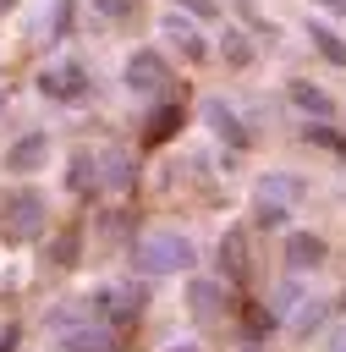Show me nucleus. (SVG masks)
I'll return each mask as SVG.
<instances>
[{
	"mask_svg": "<svg viewBox=\"0 0 346 352\" xmlns=\"http://www.w3.org/2000/svg\"><path fill=\"white\" fill-rule=\"evenodd\" d=\"M192 264H198V248H192L187 231L154 226V231H143V236L132 242V270L148 275V280H159V275H181V270H192Z\"/></svg>",
	"mask_w": 346,
	"mask_h": 352,
	"instance_id": "f257e3e1",
	"label": "nucleus"
},
{
	"mask_svg": "<svg viewBox=\"0 0 346 352\" xmlns=\"http://www.w3.org/2000/svg\"><path fill=\"white\" fill-rule=\"evenodd\" d=\"M49 330H55L60 352H121V330L104 324L99 314L71 308V302H60V308L49 314Z\"/></svg>",
	"mask_w": 346,
	"mask_h": 352,
	"instance_id": "f03ea898",
	"label": "nucleus"
},
{
	"mask_svg": "<svg viewBox=\"0 0 346 352\" xmlns=\"http://www.w3.org/2000/svg\"><path fill=\"white\" fill-rule=\"evenodd\" d=\"M44 226H49V198H44L38 187H11V192H0V236H5L11 248L38 242Z\"/></svg>",
	"mask_w": 346,
	"mask_h": 352,
	"instance_id": "7ed1b4c3",
	"label": "nucleus"
},
{
	"mask_svg": "<svg viewBox=\"0 0 346 352\" xmlns=\"http://www.w3.org/2000/svg\"><path fill=\"white\" fill-rule=\"evenodd\" d=\"M143 302H148V292H143L137 280H99V286L88 292V308H93L104 324H115V330H132V324L143 319Z\"/></svg>",
	"mask_w": 346,
	"mask_h": 352,
	"instance_id": "20e7f679",
	"label": "nucleus"
},
{
	"mask_svg": "<svg viewBox=\"0 0 346 352\" xmlns=\"http://www.w3.org/2000/svg\"><path fill=\"white\" fill-rule=\"evenodd\" d=\"M126 88L143 94V99H165L176 88V72H170V60L159 50H132L126 55Z\"/></svg>",
	"mask_w": 346,
	"mask_h": 352,
	"instance_id": "39448f33",
	"label": "nucleus"
},
{
	"mask_svg": "<svg viewBox=\"0 0 346 352\" xmlns=\"http://www.w3.org/2000/svg\"><path fill=\"white\" fill-rule=\"evenodd\" d=\"M159 33H165V44H170V50H181L187 60H209V55H214V50H209V38H203V28H198L187 11H176V6L159 16Z\"/></svg>",
	"mask_w": 346,
	"mask_h": 352,
	"instance_id": "423d86ee",
	"label": "nucleus"
},
{
	"mask_svg": "<svg viewBox=\"0 0 346 352\" xmlns=\"http://www.w3.org/2000/svg\"><path fill=\"white\" fill-rule=\"evenodd\" d=\"M38 94L60 99V104H77V99H88V72L77 60H55V66L38 72Z\"/></svg>",
	"mask_w": 346,
	"mask_h": 352,
	"instance_id": "0eeeda50",
	"label": "nucleus"
},
{
	"mask_svg": "<svg viewBox=\"0 0 346 352\" xmlns=\"http://www.w3.org/2000/svg\"><path fill=\"white\" fill-rule=\"evenodd\" d=\"M203 121H209V132H214L220 143H231L236 154H242V148H253V126H247V121H242L220 94H209V99H203Z\"/></svg>",
	"mask_w": 346,
	"mask_h": 352,
	"instance_id": "6e6552de",
	"label": "nucleus"
},
{
	"mask_svg": "<svg viewBox=\"0 0 346 352\" xmlns=\"http://www.w3.org/2000/svg\"><path fill=\"white\" fill-rule=\"evenodd\" d=\"M286 275H313L324 258H330V242L319 231H286Z\"/></svg>",
	"mask_w": 346,
	"mask_h": 352,
	"instance_id": "1a4fd4ad",
	"label": "nucleus"
},
{
	"mask_svg": "<svg viewBox=\"0 0 346 352\" xmlns=\"http://www.w3.org/2000/svg\"><path fill=\"white\" fill-rule=\"evenodd\" d=\"M302 198H308V176H297V170H269V176H258V204L297 209Z\"/></svg>",
	"mask_w": 346,
	"mask_h": 352,
	"instance_id": "9d476101",
	"label": "nucleus"
},
{
	"mask_svg": "<svg viewBox=\"0 0 346 352\" xmlns=\"http://www.w3.org/2000/svg\"><path fill=\"white\" fill-rule=\"evenodd\" d=\"M187 302H192L198 319H220L225 302H231V286L214 280V275H187Z\"/></svg>",
	"mask_w": 346,
	"mask_h": 352,
	"instance_id": "9b49d317",
	"label": "nucleus"
},
{
	"mask_svg": "<svg viewBox=\"0 0 346 352\" xmlns=\"http://www.w3.org/2000/svg\"><path fill=\"white\" fill-rule=\"evenodd\" d=\"M44 160H49V132H22V138L5 148V170H11V176H33Z\"/></svg>",
	"mask_w": 346,
	"mask_h": 352,
	"instance_id": "f8f14e48",
	"label": "nucleus"
},
{
	"mask_svg": "<svg viewBox=\"0 0 346 352\" xmlns=\"http://www.w3.org/2000/svg\"><path fill=\"white\" fill-rule=\"evenodd\" d=\"M93 170H99V187H115V192H132V187H137V160H132L126 148L93 154Z\"/></svg>",
	"mask_w": 346,
	"mask_h": 352,
	"instance_id": "ddd939ff",
	"label": "nucleus"
},
{
	"mask_svg": "<svg viewBox=\"0 0 346 352\" xmlns=\"http://www.w3.org/2000/svg\"><path fill=\"white\" fill-rule=\"evenodd\" d=\"M247 270H253V258H247V231L231 226V231L220 236V280L236 286V280H247Z\"/></svg>",
	"mask_w": 346,
	"mask_h": 352,
	"instance_id": "4468645a",
	"label": "nucleus"
},
{
	"mask_svg": "<svg viewBox=\"0 0 346 352\" xmlns=\"http://www.w3.org/2000/svg\"><path fill=\"white\" fill-rule=\"evenodd\" d=\"M286 99H291L302 116H313V121H330V116H335V99H330L319 82H308V77H291V82H286Z\"/></svg>",
	"mask_w": 346,
	"mask_h": 352,
	"instance_id": "2eb2a0df",
	"label": "nucleus"
},
{
	"mask_svg": "<svg viewBox=\"0 0 346 352\" xmlns=\"http://www.w3.org/2000/svg\"><path fill=\"white\" fill-rule=\"evenodd\" d=\"M220 55H225V66H231V72H247V66L258 60V50H253V38H247L242 28H231V22L220 28Z\"/></svg>",
	"mask_w": 346,
	"mask_h": 352,
	"instance_id": "dca6fc26",
	"label": "nucleus"
},
{
	"mask_svg": "<svg viewBox=\"0 0 346 352\" xmlns=\"http://www.w3.org/2000/svg\"><path fill=\"white\" fill-rule=\"evenodd\" d=\"M308 44H313V50H319L330 66H346V38H341V33H335L324 16H308Z\"/></svg>",
	"mask_w": 346,
	"mask_h": 352,
	"instance_id": "f3484780",
	"label": "nucleus"
},
{
	"mask_svg": "<svg viewBox=\"0 0 346 352\" xmlns=\"http://www.w3.org/2000/svg\"><path fill=\"white\" fill-rule=\"evenodd\" d=\"M302 143H313V148H324V154H346V132H341L335 121H313V116H302Z\"/></svg>",
	"mask_w": 346,
	"mask_h": 352,
	"instance_id": "a211bd4d",
	"label": "nucleus"
},
{
	"mask_svg": "<svg viewBox=\"0 0 346 352\" xmlns=\"http://www.w3.org/2000/svg\"><path fill=\"white\" fill-rule=\"evenodd\" d=\"M82 253V226H60V236L49 242V270H77Z\"/></svg>",
	"mask_w": 346,
	"mask_h": 352,
	"instance_id": "6ab92c4d",
	"label": "nucleus"
},
{
	"mask_svg": "<svg viewBox=\"0 0 346 352\" xmlns=\"http://www.w3.org/2000/svg\"><path fill=\"white\" fill-rule=\"evenodd\" d=\"M181 121H187V110H181V104H165V110H154V116H148L143 138H148V143H170V138L181 132Z\"/></svg>",
	"mask_w": 346,
	"mask_h": 352,
	"instance_id": "aec40b11",
	"label": "nucleus"
},
{
	"mask_svg": "<svg viewBox=\"0 0 346 352\" xmlns=\"http://www.w3.org/2000/svg\"><path fill=\"white\" fill-rule=\"evenodd\" d=\"M324 319H330V302H324V297H308V302L297 308V319H291V336H297V341H308Z\"/></svg>",
	"mask_w": 346,
	"mask_h": 352,
	"instance_id": "412c9836",
	"label": "nucleus"
},
{
	"mask_svg": "<svg viewBox=\"0 0 346 352\" xmlns=\"http://www.w3.org/2000/svg\"><path fill=\"white\" fill-rule=\"evenodd\" d=\"M66 176H71V187H77V192H99V170H93V154H77Z\"/></svg>",
	"mask_w": 346,
	"mask_h": 352,
	"instance_id": "4be33fe9",
	"label": "nucleus"
},
{
	"mask_svg": "<svg viewBox=\"0 0 346 352\" xmlns=\"http://www.w3.org/2000/svg\"><path fill=\"white\" fill-rule=\"evenodd\" d=\"M286 214H291V209H280V204H253V226H258V231H280Z\"/></svg>",
	"mask_w": 346,
	"mask_h": 352,
	"instance_id": "5701e85b",
	"label": "nucleus"
},
{
	"mask_svg": "<svg viewBox=\"0 0 346 352\" xmlns=\"http://www.w3.org/2000/svg\"><path fill=\"white\" fill-rule=\"evenodd\" d=\"M236 16H242V22H247L258 38H275V22H264V16L253 11V0H236Z\"/></svg>",
	"mask_w": 346,
	"mask_h": 352,
	"instance_id": "b1692460",
	"label": "nucleus"
},
{
	"mask_svg": "<svg viewBox=\"0 0 346 352\" xmlns=\"http://www.w3.org/2000/svg\"><path fill=\"white\" fill-rule=\"evenodd\" d=\"M170 6H176V11H187V16H198V22H214V16H220V6H214V0H170Z\"/></svg>",
	"mask_w": 346,
	"mask_h": 352,
	"instance_id": "393cba45",
	"label": "nucleus"
},
{
	"mask_svg": "<svg viewBox=\"0 0 346 352\" xmlns=\"http://www.w3.org/2000/svg\"><path fill=\"white\" fill-rule=\"evenodd\" d=\"M99 16H110V22H121V16H132L137 11V0H88Z\"/></svg>",
	"mask_w": 346,
	"mask_h": 352,
	"instance_id": "a878e982",
	"label": "nucleus"
},
{
	"mask_svg": "<svg viewBox=\"0 0 346 352\" xmlns=\"http://www.w3.org/2000/svg\"><path fill=\"white\" fill-rule=\"evenodd\" d=\"M71 6H77V0H60V11H55V38L71 33Z\"/></svg>",
	"mask_w": 346,
	"mask_h": 352,
	"instance_id": "bb28decb",
	"label": "nucleus"
},
{
	"mask_svg": "<svg viewBox=\"0 0 346 352\" xmlns=\"http://www.w3.org/2000/svg\"><path fill=\"white\" fill-rule=\"evenodd\" d=\"M313 6H324V16H335V22H346V0H313Z\"/></svg>",
	"mask_w": 346,
	"mask_h": 352,
	"instance_id": "cd10ccee",
	"label": "nucleus"
},
{
	"mask_svg": "<svg viewBox=\"0 0 346 352\" xmlns=\"http://www.w3.org/2000/svg\"><path fill=\"white\" fill-rule=\"evenodd\" d=\"M0 352H16V324H0Z\"/></svg>",
	"mask_w": 346,
	"mask_h": 352,
	"instance_id": "c85d7f7f",
	"label": "nucleus"
},
{
	"mask_svg": "<svg viewBox=\"0 0 346 352\" xmlns=\"http://www.w3.org/2000/svg\"><path fill=\"white\" fill-rule=\"evenodd\" d=\"M324 352H346V330H335V336H330V346H324Z\"/></svg>",
	"mask_w": 346,
	"mask_h": 352,
	"instance_id": "c756f323",
	"label": "nucleus"
},
{
	"mask_svg": "<svg viewBox=\"0 0 346 352\" xmlns=\"http://www.w3.org/2000/svg\"><path fill=\"white\" fill-rule=\"evenodd\" d=\"M165 352H198V341H170Z\"/></svg>",
	"mask_w": 346,
	"mask_h": 352,
	"instance_id": "7c9ffc66",
	"label": "nucleus"
},
{
	"mask_svg": "<svg viewBox=\"0 0 346 352\" xmlns=\"http://www.w3.org/2000/svg\"><path fill=\"white\" fill-rule=\"evenodd\" d=\"M5 99H11V94H5V88H0V116H5Z\"/></svg>",
	"mask_w": 346,
	"mask_h": 352,
	"instance_id": "2f4dec72",
	"label": "nucleus"
},
{
	"mask_svg": "<svg viewBox=\"0 0 346 352\" xmlns=\"http://www.w3.org/2000/svg\"><path fill=\"white\" fill-rule=\"evenodd\" d=\"M11 6H16V0H0V11H11Z\"/></svg>",
	"mask_w": 346,
	"mask_h": 352,
	"instance_id": "473e14b6",
	"label": "nucleus"
}]
</instances>
